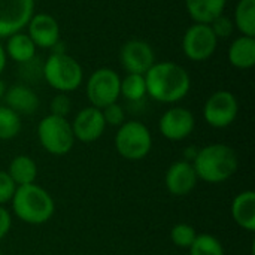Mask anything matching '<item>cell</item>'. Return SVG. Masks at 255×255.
<instances>
[{"label": "cell", "mask_w": 255, "mask_h": 255, "mask_svg": "<svg viewBox=\"0 0 255 255\" xmlns=\"http://www.w3.org/2000/svg\"><path fill=\"white\" fill-rule=\"evenodd\" d=\"M6 84H4V81L0 78V99H3L4 97V93H6Z\"/></svg>", "instance_id": "34"}, {"label": "cell", "mask_w": 255, "mask_h": 255, "mask_svg": "<svg viewBox=\"0 0 255 255\" xmlns=\"http://www.w3.org/2000/svg\"><path fill=\"white\" fill-rule=\"evenodd\" d=\"M16 185L7 175V172L0 170V206H4L6 203H10L13 194H15Z\"/></svg>", "instance_id": "30"}, {"label": "cell", "mask_w": 255, "mask_h": 255, "mask_svg": "<svg viewBox=\"0 0 255 255\" xmlns=\"http://www.w3.org/2000/svg\"><path fill=\"white\" fill-rule=\"evenodd\" d=\"M230 64L239 70H248L255 64V37L239 36L236 37L227 51Z\"/></svg>", "instance_id": "18"}, {"label": "cell", "mask_w": 255, "mask_h": 255, "mask_svg": "<svg viewBox=\"0 0 255 255\" xmlns=\"http://www.w3.org/2000/svg\"><path fill=\"white\" fill-rule=\"evenodd\" d=\"M10 206L13 215L28 226L46 224L55 214V202L52 196L36 182L16 187Z\"/></svg>", "instance_id": "3"}, {"label": "cell", "mask_w": 255, "mask_h": 255, "mask_svg": "<svg viewBox=\"0 0 255 255\" xmlns=\"http://www.w3.org/2000/svg\"><path fill=\"white\" fill-rule=\"evenodd\" d=\"M49 111H51V115L66 118L70 114V111H72V100H70V97L67 94H64V93H58L57 96L52 97V100L49 103Z\"/></svg>", "instance_id": "29"}, {"label": "cell", "mask_w": 255, "mask_h": 255, "mask_svg": "<svg viewBox=\"0 0 255 255\" xmlns=\"http://www.w3.org/2000/svg\"><path fill=\"white\" fill-rule=\"evenodd\" d=\"M120 85H121V76L115 70L109 67H100L94 70L88 78L85 87L87 99L91 103V106L103 109L118 102Z\"/></svg>", "instance_id": "7"}, {"label": "cell", "mask_w": 255, "mask_h": 255, "mask_svg": "<svg viewBox=\"0 0 255 255\" xmlns=\"http://www.w3.org/2000/svg\"><path fill=\"white\" fill-rule=\"evenodd\" d=\"M10 227H12V215L4 206H0V241L7 236Z\"/></svg>", "instance_id": "32"}, {"label": "cell", "mask_w": 255, "mask_h": 255, "mask_svg": "<svg viewBox=\"0 0 255 255\" xmlns=\"http://www.w3.org/2000/svg\"><path fill=\"white\" fill-rule=\"evenodd\" d=\"M227 0H185V7L194 22L211 24L224 13Z\"/></svg>", "instance_id": "19"}, {"label": "cell", "mask_w": 255, "mask_h": 255, "mask_svg": "<svg viewBox=\"0 0 255 255\" xmlns=\"http://www.w3.org/2000/svg\"><path fill=\"white\" fill-rule=\"evenodd\" d=\"M4 103L18 115H33L39 108V97L33 88L25 84H15L6 88Z\"/></svg>", "instance_id": "16"}, {"label": "cell", "mask_w": 255, "mask_h": 255, "mask_svg": "<svg viewBox=\"0 0 255 255\" xmlns=\"http://www.w3.org/2000/svg\"><path fill=\"white\" fill-rule=\"evenodd\" d=\"M115 148L124 160L140 161L152 149V134L143 123L126 121L117 130Z\"/></svg>", "instance_id": "5"}, {"label": "cell", "mask_w": 255, "mask_h": 255, "mask_svg": "<svg viewBox=\"0 0 255 255\" xmlns=\"http://www.w3.org/2000/svg\"><path fill=\"white\" fill-rule=\"evenodd\" d=\"M102 114H103V118H105V123L106 126H112V127H120L121 124L126 123V111L124 108L117 102V103H112L106 108L102 109Z\"/></svg>", "instance_id": "27"}, {"label": "cell", "mask_w": 255, "mask_h": 255, "mask_svg": "<svg viewBox=\"0 0 255 255\" xmlns=\"http://www.w3.org/2000/svg\"><path fill=\"white\" fill-rule=\"evenodd\" d=\"M6 172L16 187L34 184L37 179V164L30 155L25 154L13 157Z\"/></svg>", "instance_id": "21"}, {"label": "cell", "mask_w": 255, "mask_h": 255, "mask_svg": "<svg viewBox=\"0 0 255 255\" xmlns=\"http://www.w3.org/2000/svg\"><path fill=\"white\" fill-rule=\"evenodd\" d=\"M146 96L164 105H173L187 97L191 90L190 73L178 63L160 61L143 75Z\"/></svg>", "instance_id": "1"}, {"label": "cell", "mask_w": 255, "mask_h": 255, "mask_svg": "<svg viewBox=\"0 0 255 255\" xmlns=\"http://www.w3.org/2000/svg\"><path fill=\"white\" fill-rule=\"evenodd\" d=\"M197 236V232L196 229L191 226V224H187V223H179V224H175L170 230V239H172V244L181 250H188L191 247V244L194 242Z\"/></svg>", "instance_id": "26"}, {"label": "cell", "mask_w": 255, "mask_h": 255, "mask_svg": "<svg viewBox=\"0 0 255 255\" xmlns=\"http://www.w3.org/2000/svg\"><path fill=\"white\" fill-rule=\"evenodd\" d=\"M218 39L209 24L194 22L187 28L182 37V51L191 61L202 63L209 60L217 51Z\"/></svg>", "instance_id": "9"}, {"label": "cell", "mask_w": 255, "mask_h": 255, "mask_svg": "<svg viewBox=\"0 0 255 255\" xmlns=\"http://www.w3.org/2000/svg\"><path fill=\"white\" fill-rule=\"evenodd\" d=\"M196 128L194 114L182 106L169 108L158 121V130L161 136L170 142L185 140Z\"/></svg>", "instance_id": "11"}, {"label": "cell", "mask_w": 255, "mask_h": 255, "mask_svg": "<svg viewBox=\"0 0 255 255\" xmlns=\"http://www.w3.org/2000/svg\"><path fill=\"white\" fill-rule=\"evenodd\" d=\"M232 217L235 223L245 232L255 230V193L245 190L232 202Z\"/></svg>", "instance_id": "17"}, {"label": "cell", "mask_w": 255, "mask_h": 255, "mask_svg": "<svg viewBox=\"0 0 255 255\" xmlns=\"http://www.w3.org/2000/svg\"><path fill=\"white\" fill-rule=\"evenodd\" d=\"M233 24L244 36L255 37V0L238 1Z\"/></svg>", "instance_id": "22"}, {"label": "cell", "mask_w": 255, "mask_h": 255, "mask_svg": "<svg viewBox=\"0 0 255 255\" xmlns=\"http://www.w3.org/2000/svg\"><path fill=\"white\" fill-rule=\"evenodd\" d=\"M70 126H72L75 140H79L82 143H93L99 140L108 127L105 123L102 109L94 108V106L82 108L75 115Z\"/></svg>", "instance_id": "13"}, {"label": "cell", "mask_w": 255, "mask_h": 255, "mask_svg": "<svg viewBox=\"0 0 255 255\" xmlns=\"http://www.w3.org/2000/svg\"><path fill=\"white\" fill-rule=\"evenodd\" d=\"M188 253L190 255H226L221 241L208 233H197L194 242L188 248Z\"/></svg>", "instance_id": "24"}, {"label": "cell", "mask_w": 255, "mask_h": 255, "mask_svg": "<svg viewBox=\"0 0 255 255\" xmlns=\"http://www.w3.org/2000/svg\"><path fill=\"white\" fill-rule=\"evenodd\" d=\"M199 178L191 161L179 160L169 166L164 175L166 190L175 197L188 196L197 185Z\"/></svg>", "instance_id": "14"}, {"label": "cell", "mask_w": 255, "mask_h": 255, "mask_svg": "<svg viewBox=\"0 0 255 255\" xmlns=\"http://www.w3.org/2000/svg\"><path fill=\"white\" fill-rule=\"evenodd\" d=\"M0 255H4V254H3V253H1V251H0Z\"/></svg>", "instance_id": "35"}, {"label": "cell", "mask_w": 255, "mask_h": 255, "mask_svg": "<svg viewBox=\"0 0 255 255\" xmlns=\"http://www.w3.org/2000/svg\"><path fill=\"white\" fill-rule=\"evenodd\" d=\"M21 66V76L27 81V82H34L39 78H42V64H39V61L36 60V57L27 63L19 64Z\"/></svg>", "instance_id": "31"}, {"label": "cell", "mask_w": 255, "mask_h": 255, "mask_svg": "<svg viewBox=\"0 0 255 255\" xmlns=\"http://www.w3.org/2000/svg\"><path fill=\"white\" fill-rule=\"evenodd\" d=\"M120 96L127 99L128 102H140L146 97V84L143 75L127 73L121 78Z\"/></svg>", "instance_id": "23"}, {"label": "cell", "mask_w": 255, "mask_h": 255, "mask_svg": "<svg viewBox=\"0 0 255 255\" xmlns=\"http://www.w3.org/2000/svg\"><path fill=\"white\" fill-rule=\"evenodd\" d=\"M28 36L36 48L52 49L60 42V25L58 21L45 12L34 13L27 24Z\"/></svg>", "instance_id": "15"}, {"label": "cell", "mask_w": 255, "mask_h": 255, "mask_svg": "<svg viewBox=\"0 0 255 255\" xmlns=\"http://www.w3.org/2000/svg\"><path fill=\"white\" fill-rule=\"evenodd\" d=\"M37 139L42 148L51 155H66L75 146V136L67 118L46 115L37 126Z\"/></svg>", "instance_id": "6"}, {"label": "cell", "mask_w": 255, "mask_h": 255, "mask_svg": "<svg viewBox=\"0 0 255 255\" xmlns=\"http://www.w3.org/2000/svg\"><path fill=\"white\" fill-rule=\"evenodd\" d=\"M21 131V118L6 105H0V140H12Z\"/></svg>", "instance_id": "25"}, {"label": "cell", "mask_w": 255, "mask_h": 255, "mask_svg": "<svg viewBox=\"0 0 255 255\" xmlns=\"http://www.w3.org/2000/svg\"><path fill=\"white\" fill-rule=\"evenodd\" d=\"M200 181L217 185L229 181L239 167L236 151L226 143H211L197 151L191 161Z\"/></svg>", "instance_id": "2"}, {"label": "cell", "mask_w": 255, "mask_h": 255, "mask_svg": "<svg viewBox=\"0 0 255 255\" xmlns=\"http://www.w3.org/2000/svg\"><path fill=\"white\" fill-rule=\"evenodd\" d=\"M6 61H7V57H6V52H4L3 45L0 43V75L3 73V70L6 67Z\"/></svg>", "instance_id": "33"}, {"label": "cell", "mask_w": 255, "mask_h": 255, "mask_svg": "<svg viewBox=\"0 0 255 255\" xmlns=\"http://www.w3.org/2000/svg\"><path fill=\"white\" fill-rule=\"evenodd\" d=\"M120 63L127 73L145 75L155 63V52L148 42L131 39L121 46Z\"/></svg>", "instance_id": "12"}, {"label": "cell", "mask_w": 255, "mask_h": 255, "mask_svg": "<svg viewBox=\"0 0 255 255\" xmlns=\"http://www.w3.org/2000/svg\"><path fill=\"white\" fill-rule=\"evenodd\" d=\"M6 39L7 40H6V45L3 48H4L6 57L10 58L12 61L22 64V63H27L36 57L37 48L27 33L18 31L12 36L6 37Z\"/></svg>", "instance_id": "20"}, {"label": "cell", "mask_w": 255, "mask_h": 255, "mask_svg": "<svg viewBox=\"0 0 255 255\" xmlns=\"http://www.w3.org/2000/svg\"><path fill=\"white\" fill-rule=\"evenodd\" d=\"M239 114V102L232 91L218 90L212 93L203 105V120L212 128L232 126Z\"/></svg>", "instance_id": "8"}, {"label": "cell", "mask_w": 255, "mask_h": 255, "mask_svg": "<svg viewBox=\"0 0 255 255\" xmlns=\"http://www.w3.org/2000/svg\"><path fill=\"white\" fill-rule=\"evenodd\" d=\"M211 28L214 31V34L217 36V39H226V37H230L233 34V30H235V24H233V19L226 16L224 13L220 15L218 18H215L211 24Z\"/></svg>", "instance_id": "28"}, {"label": "cell", "mask_w": 255, "mask_h": 255, "mask_svg": "<svg viewBox=\"0 0 255 255\" xmlns=\"http://www.w3.org/2000/svg\"><path fill=\"white\" fill-rule=\"evenodd\" d=\"M42 78L58 93H72L84 82L82 66L66 52H52L42 64Z\"/></svg>", "instance_id": "4"}, {"label": "cell", "mask_w": 255, "mask_h": 255, "mask_svg": "<svg viewBox=\"0 0 255 255\" xmlns=\"http://www.w3.org/2000/svg\"><path fill=\"white\" fill-rule=\"evenodd\" d=\"M34 0H0V39L27 27L34 15Z\"/></svg>", "instance_id": "10"}]
</instances>
